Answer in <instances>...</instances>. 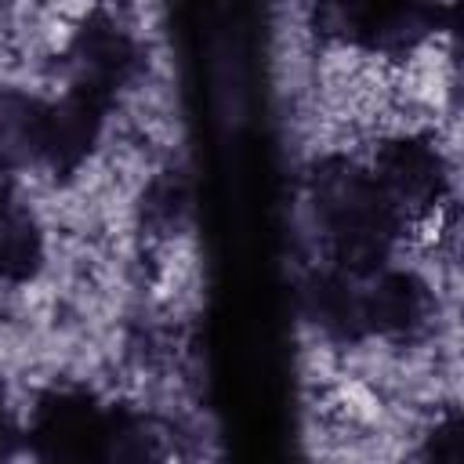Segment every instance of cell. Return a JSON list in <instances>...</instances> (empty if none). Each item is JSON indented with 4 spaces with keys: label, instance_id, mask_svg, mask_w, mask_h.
I'll return each instance as SVG.
<instances>
[{
    "label": "cell",
    "instance_id": "8992f818",
    "mask_svg": "<svg viewBox=\"0 0 464 464\" xmlns=\"http://www.w3.org/2000/svg\"><path fill=\"white\" fill-rule=\"evenodd\" d=\"M105 112H109L105 102L72 87L47 105V138H44L40 163H47V170L58 181H69L94 156L105 130Z\"/></svg>",
    "mask_w": 464,
    "mask_h": 464
},
{
    "label": "cell",
    "instance_id": "4fadbf2b",
    "mask_svg": "<svg viewBox=\"0 0 464 464\" xmlns=\"http://www.w3.org/2000/svg\"><path fill=\"white\" fill-rule=\"evenodd\" d=\"M460 417L450 413L442 424H435V431L428 435V457L435 460H460V450H464V435H460Z\"/></svg>",
    "mask_w": 464,
    "mask_h": 464
},
{
    "label": "cell",
    "instance_id": "7c38bea8",
    "mask_svg": "<svg viewBox=\"0 0 464 464\" xmlns=\"http://www.w3.org/2000/svg\"><path fill=\"white\" fill-rule=\"evenodd\" d=\"M141 203H145V207H141V210H145V221H149L152 228L170 232V228L178 225L181 210H185V185H181V178H178V174L156 178V181L145 188Z\"/></svg>",
    "mask_w": 464,
    "mask_h": 464
},
{
    "label": "cell",
    "instance_id": "5b68a950",
    "mask_svg": "<svg viewBox=\"0 0 464 464\" xmlns=\"http://www.w3.org/2000/svg\"><path fill=\"white\" fill-rule=\"evenodd\" d=\"M366 337L410 341L431 319V290L420 276L402 268H377L359 279Z\"/></svg>",
    "mask_w": 464,
    "mask_h": 464
},
{
    "label": "cell",
    "instance_id": "5bb4252c",
    "mask_svg": "<svg viewBox=\"0 0 464 464\" xmlns=\"http://www.w3.org/2000/svg\"><path fill=\"white\" fill-rule=\"evenodd\" d=\"M14 431H11V420H7V410H4V388H0V453H7Z\"/></svg>",
    "mask_w": 464,
    "mask_h": 464
},
{
    "label": "cell",
    "instance_id": "52a82bcc",
    "mask_svg": "<svg viewBox=\"0 0 464 464\" xmlns=\"http://www.w3.org/2000/svg\"><path fill=\"white\" fill-rule=\"evenodd\" d=\"M301 312L304 319L337 344H355L366 337L362 326V294L359 279L341 268H319L301 286Z\"/></svg>",
    "mask_w": 464,
    "mask_h": 464
},
{
    "label": "cell",
    "instance_id": "ba28073f",
    "mask_svg": "<svg viewBox=\"0 0 464 464\" xmlns=\"http://www.w3.org/2000/svg\"><path fill=\"white\" fill-rule=\"evenodd\" d=\"M47 102L18 87H0V170H22L44 160Z\"/></svg>",
    "mask_w": 464,
    "mask_h": 464
},
{
    "label": "cell",
    "instance_id": "8fae6325",
    "mask_svg": "<svg viewBox=\"0 0 464 464\" xmlns=\"http://www.w3.org/2000/svg\"><path fill=\"white\" fill-rule=\"evenodd\" d=\"M395 4L399 0H312V14L323 36L366 51L373 29L384 22V14Z\"/></svg>",
    "mask_w": 464,
    "mask_h": 464
},
{
    "label": "cell",
    "instance_id": "30bf717a",
    "mask_svg": "<svg viewBox=\"0 0 464 464\" xmlns=\"http://www.w3.org/2000/svg\"><path fill=\"white\" fill-rule=\"evenodd\" d=\"M44 268V228L33 210L11 203L0 214V279L29 283Z\"/></svg>",
    "mask_w": 464,
    "mask_h": 464
},
{
    "label": "cell",
    "instance_id": "9c48e42d",
    "mask_svg": "<svg viewBox=\"0 0 464 464\" xmlns=\"http://www.w3.org/2000/svg\"><path fill=\"white\" fill-rule=\"evenodd\" d=\"M450 25V7L439 0H399L384 22L373 29L366 51L384 54V58H402L413 54L420 44H428L435 33Z\"/></svg>",
    "mask_w": 464,
    "mask_h": 464
},
{
    "label": "cell",
    "instance_id": "6da1fadb",
    "mask_svg": "<svg viewBox=\"0 0 464 464\" xmlns=\"http://www.w3.org/2000/svg\"><path fill=\"white\" fill-rule=\"evenodd\" d=\"M308 203L330 265L362 279L388 265L406 228L373 170L348 156H326L308 174Z\"/></svg>",
    "mask_w": 464,
    "mask_h": 464
},
{
    "label": "cell",
    "instance_id": "3957f363",
    "mask_svg": "<svg viewBox=\"0 0 464 464\" xmlns=\"http://www.w3.org/2000/svg\"><path fill=\"white\" fill-rule=\"evenodd\" d=\"M65 65H69V87L83 91L105 105L116 102V94L123 87H130V80L138 76L141 54L134 36L105 11H91L65 51Z\"/></svg>",
    "mask_w": 464,
    "mask_h": 464
},
{
    "label": "cell",
    "instance_id": "7a4b0ae2",
    "mask_svg": "<svg viewBox=\"0 0 464 464\" xmlns=\"http://www.w3.org/2000/svg\"><path fill=\"white\" fill-rule=\"evenodd\" d=\"M116 410L80 388H51L29 417V450L40 460H112Z\"/></svg>",
    "mask_w": 464,
    "mask_h": 464
},
{
    "label": "cell",
    "instance_id": "9a60e30c",
    "mask_svg": "<svg viewBox=\"0 0 464 464\" xmlns=\"http://www.w3.org/2000/svg\"><path fill=\"white\" fill-rule=\"evenodd\" d=\"M11 203H18V199H14V185H11V174L0 170V214H4Z\"/></svg>",
    "mask_w": 464,
    "mask_h": 464
},
{
    "label": "cell",
    "instance_id": "277c9868",
    "mask_svg": "<svg viewBox=\"0 0 464 464\" xmlns=\"http://www.w3.org/2000/svg\"><path fill=\"white\" fill-rule=\"evenodd\" d=\"M373 178L384 188L395 214L402 218V225L431 218L450 192L446 160L420 134H399L384 141L373 160Z\"/></svg>",
    "mask_w": 464,
    "mask_h": 464
}]
</instances>
